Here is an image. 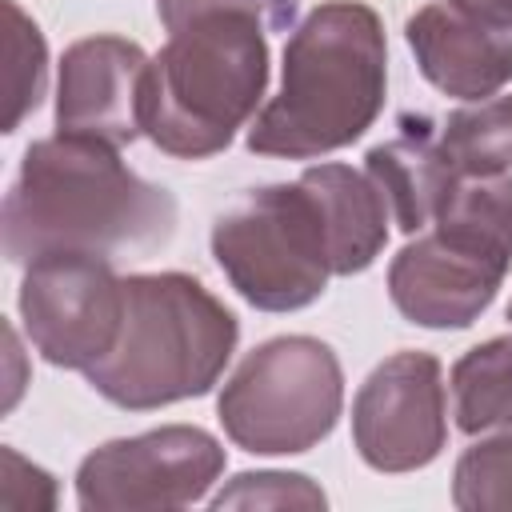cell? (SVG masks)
Returning a JSON list of instances; mask_svg holds the SVG:
<instances>
[{
    "mask_svg": "<svg viewBox=\"0 0 512 512\" xmlns=\"http://www.w3.org/2000/svg\"><path fill=\"white\" fill-rule=\"evenodd\" d=\"M4 20H8V36H4V52H8V112H4V132H16L44 100V84H48V44L40 24L16 4L4 0Z\"/></svg>",
    "mask_w": 512,
    "mask_h": 512,
    "instance_id": "d6986e66",
    "label": "cell"
},
{
    "mask_svg": "<svg viewBox=\"0 0 512 512\" xmlns=\"http://www.w3.org/2000/svg\"><path fill=\"white\" fill-rule=\"evenodd\" d=\"M456 428L480 436L488 428H512V336H492L468 348L448 376Z\"/></svg>",
    "mask_w": 512,
    "mask_h": 512,
    "instance_id": "9a60e30c",
    "label": "cell"
},
{
    "mask_svg": "<svg viewBox=\"0 0 512 512\" xmlns=\"http://www.w3.org/2000/svg\"><path fill=\"white\" fill-rule=\"evenodd\" d=\"M124 292L120 340L84 380L128 412L212 392L240 340L236 312L188 272H132Z\"/></svg>",
    "mask_w": 512,
    "mask_h": 512,
    "instance_id": "277c9868",
    "label": "cell"
},
{
    "mask_svg": "<svg viewBox=\"0 0 512 512\" xmlns=\"http://www.w3.org/2000/svg\"><path fill=\"white\" fill-rule=\"evenodd\" d=\"M20 320L32 348L68 372L100 364L124 328V276L104 252H48L24 264Z\"/></svg>",
    "mask_w": 512,
    "mask_h": 512,
    "instance_id": "52a82bcc",
    "label": "cell"
},
{
    "mask_svg": "<svg viewBox=\"0 0 512 512\" xmlns=\"http://www.w3.org/2000/svg\"><path fill=\"white\" fill-rule=\"evenodd\" d=\"M224 444L196 424H164L92 448L76 468V504L112 508H188L224 472Z\"/></svg>",
    "mask_w": 512,
    "mask_h": 512,
    "instance_id": "ba28073f",
    "label": "cell"
},
{
    "mask_svg": "<svg viewBox=\"0 0 512 512\" xmlns=\"http://www.w3.org/2000/svg\"><path fill=\"white\" fill-rule=\"evenodd\" d=\"M268 88L264 4L196 12L168 28L144 80V136L176 160H208L252 124Z\"/></svg>",
    "mask_w": 512,
    "mask_h": 512,
    "instance_id": "3957f363",
    "label": "cell"
},
{
    "mask_svg": "<svg viewBox=\"0 0 512 512\" xmlns=\"http://www.w3.org/2000/svg\"><path fill=\"white\" fill-rule=\"evenodd\" d=\"M152 56L124 36H84L64 48L56 76V132L124 148L144 136V80Z\"/></svg>",
    "mask_w": 512,
    "mask_h": 512,
    "instance_id": "8fae6325",
    "label": "cell"
},
{
    "mask_svg": "<svg viewBox=\"0 0 512 512\" xmlns=\"http://www.w3.org/2000/svg\"><path fill=\"white\" fill-rule=\"evenodd\" d=\"M364 172L384 192L392 224L408 236L424 232L460 184V172L440 144V124L428 116H404L396 136L368 148Z\"/></svg>",
    "mask_w": 512,
    "mask_h": 512,
    "instance_id": "4fadbf2b",
    "label": "cell"
},
{
    "mask_svg": "<svg viewBox=\"0 0 512 512\" xmlns=\"http://www.w3.org/2000/svg\"><path fill=\"white\" fill-rule=\"evenodd\" d=\"M452 504L468 512H512V428H488L460 452Z\"/></svg>",
    "mask_w": 512,
    "mask_h": 512,
    "instance_id": "ac0fdd59",
    "label": "cell"
},
{
    "mask_svg": "<svg viewBox=\"0 0 512 512\" xmlns=\"http://www.w3.org/2000/svg\"><path fill=\"white\" fill-rule=\"evenodd\" d=\"M236 4H264V0H156V16L164 28L196 16V12H212V8H236Z\"/></svg>",
    "mask_w": 512,
    "mask_h": 512,
    "instance_id": "603a6c76",
    "label": "cell"
},
{
    "mask_svg": "<svg viewBox=\"0 0 512 512\" xmlns=\"http://www.w3.org/2000/svg\"><path fill=\"white\" fill-rule=\"evenodd\" d=\"M300 184L312 192L332 248V276H356L376 264L388 244V200L376 180L352 164L320 160L300 172Z\"/></svg>",
    "mask_w": 512,
    "mask_h": 512,
    "instance_id": "5bb4252c",
    "label": "cell"
},
{
    "mask_svg": "<svg viewBox=\"0 0 512 512\" xmlns=\"http://www.w3.org/2000/svg\"><path fill=\"white\" fill-rule=\"evenodd\" d=\"M440 144L460 176L512 172V92L468 100L440 120Z\"/></svg>",
    "mask_w": 512,
    "mask_h": 512,
    "instance_id": "2e32d148",
    "label": "cell"
},
{
    "mask_svg": "<svg viewBox=\"0 0 512 512\" xmlns=\"http://www.w3.org/2000/svg\"><path fill=\"white\" fill-rule=\"evenodd\" d=\"M508 324H512V300H508Z\"/></svg>",
    "mask_w": 512,
    "mask_h": 512,
    "instance_id": "d4e9b609",
    "label": "cell"
},
{
    "mask_svg": "<svg viewBox=\"0 0 512 512\" xmlns=\"http://www.w3.org/2000/svg\"><path fill=\"white\" fill-rule=\"evenodd\" d=\"M512 260L484 252L452 232H416L388 264V296L396 312L420 328H468L504 288Z\"/></svg>",
    "mask_w": 512,
    "mask_h": 512,
    "instance_id": "30bf717a",
    "label": "cell"
},
{
    "mask_svg": "<svg viewBox=\"0 0 512 512\" xmlns=\"http://www.w3.org/2000/svg\"><path fill=\"white\" fill-rule=\"evenodd\" d=\"M444 4L496 32H512V0H444Z\"/></svg>",
    "mask_w": 512,
    "mask_h": 512,
    "instance_id": "7402d4cb",
    "label": "cell"
},
{
    "mask_svg": "<svg viewBox=\"0 0 512 512\" xmlns=\"http://www.w3.org/2000/svg\"><path fill=\"white\" fill-rule=\"evenodd\" d=\"M176 220V196L132 172L120 148L68 132L24 148L0 212L4 256L20 268L48 252L160 248Z\"/></svg>",
    "mask_w": 512,
    "mask_h": 512,
    "instance_id": "6da1fadb",
    "label": "cell"
},
{
    "mask_svg": "<svg viewBox=\"0 0 512 512\" xmlns=\"http://www.w3.org/2000/svg\"><path fill=\"white\" fill-rule=\"evenodd\" d=\"M208 244L228 284L260 312H300L332 280L328 228L300 176L236 196L216 216Z\"/></svg>",
    "mask_w": 512,
    "mask_h": 512,
    "instance_id": "8992f818",
    "label": "cell"
},
{
    "mask_svg": "<svg viewBox=\"0 0 512 512\" xmlns=\"http://www.w3.org/2000/svg\"><path fill=\"white\" fill-rule=\"evenodd\" d=\"M4 340H8V364H12V380H8L4 408H16L20 388H24V376H20V336H16V328H12V324H4Z\"/></svg>",
    "mask_w": 512,
    "mask_h": 512,
    "instance_id": "cb8c5ba5",
    "label": "cell"
},
{
    "mask_svg": "<svg viewBox=\"0 0 512 512\" xmlns=\"http://www.w3.org/2000/svg\"><path fill=\"white\" fill-rule=\"evenodd\" d=\"M0 460H4V484H0V504L4 508H52L56 504V480L40 464L24 460L8 444H4Z\"/></svg>",
    "mask_w": 512,
    "mask_h": 512,
    "instance_id": "44dd1931",
    "label": "cell"
},
{
    "mask_svg": "<svg viewBox=\"0 0 512 512\" xmlns=\"http://www.w3.org/2000/svg\"><path fill=\"white\" fill-rule=\"evenodd\" d=\"M420 76L456 100H488L512 84V36L448 4H424L404 20Z\"/></svg>",
    "mask_w": 512,
    "mask_h": 512,
    "instance_id": "7c38bea8",
    "label": "cell"
},
{
    "mask_svg": "<svg viewBox=\"0 0 512 512\" xmlns=\"http://www.w3.org/2000/svg\"><path fill=\"white\" fill-rule=\"evenodd\" d=\"M452 232L484 252L512 260V172L500 176H460L440 216L428 224Z\"/></svg>",
    "mask_w": 512,
    "mask_h": 512,
    "instance_id": "e0dca14e",
    "label": "cell"
},
{
    "mask_svg": "<svg viewBox=\"0 0 512 512\" xmlns=\"http://www.w3.org/2000/svg\"><path fill=\"white\" fill-rule=\"evenodd\" d=\"M352 444L376 472L428 468L448 444L444 364L420 348H404L380 360L356 388Z\"/></svg>",
    "mask_w": 512,
    "mask_h": 512,
    "instance_id": "9c48e42d",
    "label": "cell"
},
{
    "mask_svg": "<svg viewBox=\"0 0 512 512\" xmlns=\"http://www.w3.org/2000/svg\"><path fill=\"white\" fill-rule=\"evenodd\" d=\"M388 96V40L376 8L324 0L308 8L288 40L280 88L252 116L244 144L256 156L316 160L360 140Z\"/></svg>",
    "mask_w": 512,
    "mask_h": 512,
    "instance_id": "7a4b0ae2",
    "label": "cell"
},
{
    "mask_svg": "<svg viewBox=\"0 0 512 512\" xmlns=\"http://www.w3.org/2000/svg\"><path fill=\"white\" fill-rule=\"evenodd\" d=\"M212 508H324V488L304 472H236L220 492L208 496Z\"/></svg>",
    "mask_w": 512,
    "mask_h": 512,
    "instance_id": "ffe728a7",
    "label": "cell"
},
{
    "mask_svg": "<svg viewBox=\"0 0 512 512\" xmlns=\"http://www.w3.org/2000/svg\"><path fill=\"white\" fill-rule=\"evenodd\" d=\"M344 368L316 336H272L240 356L216 396L224 436L252 456H300L332 436Z\"/></svg>",
    "mask_w": 512,
    "mask_h": 512,
    "instance_id": "5b68a950",
    "label": "cell"
}]
</instances>
